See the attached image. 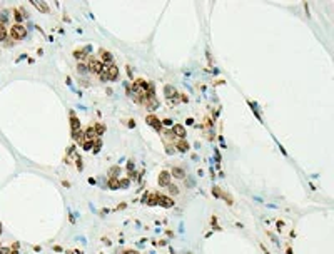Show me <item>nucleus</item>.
I'll return each mask as SVG.
<instances>
[{
    "instance_id": "f257e3e1",
    "label": "nucleus",
    "mask_w": 334,
    "mask_h": 254,
    "mask_svg": "<svg viewBox=\"0 0 334 254\" xmlns=\"http://www.w3.org/2000/svg\"><path fill=\"white\" fill-rule=\"evenodd\" d=\"M10 35H12V39H15V40L24 39L27 35V28L24 27L22 24H15V25L10 28Z\"/></svg>"
},
{
    "instance_id": "f03ea898",
    "label": "nucleus",
    "mask_w": 334,
    "mask_h": 254,
    "mask_svg": "<svg viewBox=\"0 0 334 254\" xmlns=\"http://www.w3.org/2000/svg\"><path fill=\"white\" fill-rule=\"evenodd\" d=\"M87 67H89V70H90L92 74H100L102 70L105 69V67H104V64H102L100 60H95L94 57L90 59V62H89V65H87Z\"/></svg>"
},
{
    "instance_id": "7ed1b4c3",
    "label": "nucleus",
    "mask_w": 334,
    "mask_h": 254,
    "mask_svg": "<svg viewBox=\"0 0 334 254\" xmlns=\"http://www.w3.org/2000/svg\"><path fill=\"white\" fill-rule=\"evenodd\" d=\"M145 122H147L149 126H152L157 132L162 131V122H161V120H159L155 116H147V117H145Z\"/></svg>"
},
{
    "instance_id": "20e7f679",
    "label": "nucleus",
    "mask_w": 334,
    "mask_h": 254,
    "mask_svg": "<svg viewBox=\"0 0 334 254\" xmlns=\"http://www.w3.org/2000/svg\"><path fill=\"white\" fill-rule=\"evenodd\" d=\"M169 184H170V172L169 171H162L159 174V186L161 187H167Z\"/></svg>"
},
{
    "instance_id": "39448f33",
    "label": "nucleus",
    "mask_w": 334,
    "mask_h": 254,
    "mask_svg": "<svg viewBox=\"0 0 334 254\" xmlns=\"http://www.w3.org/2000/svg\"><path fill=\"white\" fill-rule=\"evenodd\" d=\"M105 72H107L109 80H115V79L119 77V67H117L115 64H112V65L105 67Z\"/></svg>"
},
{
    "instance_id": "423d86ee",
    "label": "nucleus",
    "mask_w": 334,
    "mask_h": 254,
    "mask_svg": "<svg viewBox=\"0 0 334 254\" xmlns=\"http://www.w3.org/2000/svg\"><path fill=\"white\" fill-rule=\"evenodd\" d=\"M172 132H174L176 137H180V139L186 137V127L180 126V124H174V126H172Z\"/></svg>"
},
{
    "instance_id": "0eeeda50",
    "label": "nucleus",
    "mask_w": 334,
    "mask_h": 254,
    "mask_svg": "<svg viewBox=\"0 0 334 254\" xmlns=\"http://www.w3.org/2000/svg\"><path fill=\"white\" fill-rule=\"evenodd\" d=\"M157 204H161V206H164V207H172L174 201L169 197V196H159L157 194Z\"/></svg>"
},
{
    "instance_id": "6e6552de",
    "label": "nucleus",
    "mask_w": 334,
    "mask_h": 254,
    "mask_svg": "<svg viewBox=\"0 0 334 254\" xmlns=\"http://www.w3.org/2000/svg\"><path fill=\"white\" fill-rule=\"evenodd\" d=\"M102 64H104V67H109L114 64V55L111 52H105L102 50Z\"/></svg>"
},
{
    "instance_id": "1a4fd4ad",
    "label": "nucleus",
    "mask_w": 334,
    "mask_h": 254,
    "mask_svg": "<svg viewBox=\"0 0 334 254\" xmlns=\"http://www.w3.org/2000/svg\"><path fill=\"white\" fill-rule=\"evenodd\" d=\"M170 176H174L176 179H184V177H186V171H184L182 167H172Z\"/></svg>"
},
{
    "instance_id": "9d476101",
    "label": "nucleus",
    "mask_w": 334,
    "mask_h": 254,
    "mask_svg": "<svg viewBox=\"0 0 334 254\" xmlns=\"http://www.w3.org/2000/svg\"><path fill=\"white\" fill-rule=\"evenodd\" d=\"M95 135H97V134H95V129H94V126H90V127L87 129V131L84 132V139H85V141H94V139H95Z\"/></svg>"
},
{
    "instance_id": "9b49d317",
    "label": "nucleus",
    "mask_w": 334,
    "mask_h": 254,
    "mask_svg": "<svg viewBox=\"0 0 334 254\" xmlns=\"http://www.w3.org/2000/svg\"><path fill=\"white\" fill-rule=\"evenodd\" d=\"M107 187L112 189V191H115V189H120V181L117 177H111L107 182Z\"/></svg>"
},
{
    "instance_id": "f8f14e48",
    "label": "nucleus",
    "mask_w": 334,
    "mask_h": 254,
    "mask_svg": "<svg viewBox=\"0 0 334 254\" xmlns=\"http://www.w3.org/2000/svg\"><path fill=\"white\" fill-rule=\"evenodd\" d=\"M70 127H72V132L80 131V120L75 116H72V119H70Z\"/></svg>"
},
{
    "instance_id": "ddd939ff",
    "label": "nucleus",
    "mask_w": 334,
    "mask_h": 254,
    "mask_svg": "<svg viewBox=\"0 0 334 254\" xmlns=\"http://www.w3.org/2000/svg\"><path fill=\"white\" fill-rule=\"evenodd\" d=\"M164 94H165L167 101H169L172 95H177V94H176V89H174L172 85H165V87H164Z\"/></svg>"
},
{
    "instance_id": "4468645a",
    "label": "nucleus",
    "mask_w": 334,
    "mask_h": 254,
    "mask_svg": "<svg viewBox=\"0 0 334 254\" xmlns=\"http://www.w3.org/2000/svg\"><path fill=\"white\" fill-rule=\"evenodd\" d=\"M187 149H189V144H187L186 141H180V142H177V151H180V152H186Z\"/></svg>"
},
{
    "instance_id": "2eb2a0df",
    "label": "nucleus",
    "mask_w": 334,
    "mask_h": 254,
    "mask_svg": "<svg viewBox=\"0 0 334 254\" xmlns=\"http://www.w3.org/2000/svg\"><path fill=\"white\" fill-rule=\"evenodd\" d=\"M167 191H169L170 196H177V194H179V189H177V186H174V184L167 186Z\"/></svg>"
},
{
    "instance_id": "dca6fc26",
    "label": "nucleus",
    "mask_w": 334,
    "mask_h": 254,
    "mask_svg": "<svg viewBox=\"0 0 334 254\" xmlns=\"http://www.w3.org/2000/svg\"><path fill=\"white\" fill-rule=\"evenodd\" d=\"M72 137L75 139L77 142H82V139H84V132H82V129H80V131H77V132H72Z\"/></svg>"
},
{
    "instance_id": "f3484780",
    "label": "nucleus",
    "mask_w": 334,
    "mask_h": 254,
    "mask_svg": "<svg viewBox=\"0 0 334 254\" xmlns=\"http://www.w3.org/2000/svg\"><path fill=\"white\" fill-rule=\"evenodd\" d=\"M7 39V28L3 24H0V40H5Z\"/></svg>"
},
{
    "instance_id": "a211bd4d",
    "label": "nucleus",
    "mask_w": 334,
    "mask_h": 254,
    "mask_svg": "<svg viewBox=\"0 0 334 254\" xmlns=\"http://www.w3.org/2000/svg\"><path fill=\"white\" fill-rule=\"evenodd\" d=\"M94 129H95V134L97 135H102L105 132V127L102 126V124H97V126H94Z\"/></svg>"
},
{
    "instance_id": "6ab92c4d",
    "label": "nucleus",
    "mask_w": 334,
    "mask_h": 254,
    "mask_svg": "<svg viewBox=\"0 0 334 254\" xmlns=\"http://www.w3.org/2000/svg\"><path fill=\"white\" fill-rule=\"evenodd\" d=\"M77 70H79V74H84V72H87V65H85L84 62H79V65H77Z\"/></svg>"
},
{
    "instance_id": "aec40b11",
    "label": "nucleus",
    "mask_w": 334,
    "mask_h": 254,
    "mask_svg": "<svg viewBox=\"0 0 334 254\" xmlns=\"http://www.w3.org/2000/svg\"><path fill=\"white\" fill-rule=\"evenodd\" d=\"M94 147V141H85L84 142V151H92Z\"/></svg>"
},
{
    "instance_id": "412c9836",
    "label": "nucleus",
    "mask_w": 334,
    "mask_h": 254,
    "mask_svg": "<svg viewBox=\"0 0 334 254\" xmlns=\"http://www.w3.org/2000/svg\"><path fill=\"white\" fill-rule=\"evenodd\" d=\"M120 172V167L119 166H114V167H111V176L112 177H117V174Z\"/></svg>"
},
{
    "instance_id": "4be33fe9",
    "label": "nucleus",
    "mask_w": 334,
    "mask_h": 254,
    "mask_svg": "<svg viewBox=\"0 0 334 254\" xmlns=\"http://www.w3.org/2000/svg\"><path fill=\"white\" fill-rule=\"evenodd\" d=\"M120 181V187H127V186H129V179H119Z\"/></svg>"
},
{
    "instance_id": "5701e85b",
    "label": "nucleus",
    "mask_w": 334,
    "mask_h": 254,
    "mask_svg": "<svg viewBox=\"0 0 334 254\" xmlns=\"http://www.w3.org/2000/svg\"><path fill=\"white\" fill-rule=\"evenodd\" d=\"M35 7H37V9L45 10V12H49V9H47V5H45V3H35Z\"/></svg>"
},
{
    "instance_id": "b1692460",
    "label": "nucleus",
    "mask_w": 334,
    "mask_h": 254,
    "mask_svg": "<svg viewBox=\"0 0 334 254\" xmlns=\"http://www.w3.org/2000/svg\"><path fill=\"white\" fill-rule=\"evenodd\" d=\"M74 55H75V59H82V57H84V50H75V52H74Z\"/></svg>"
},
{
    "instance_id": "393cba45",
    "label": "nucleus",
    "mask_w": 334,
    "mask_h": 254,
    "mask_svg": "<svg viewBox=\"0 0 334 254\" xmlns=\"http://www.w3.org/2000/svg\"><path fill=\"white\" fill-rule=\"evenodd\" d=\"M100 77H102V80H104V82H107V80H109V77H107V72H105V69L100 72Z\"/></svg>"
},
{
    "instance_id": "a878e982",
    "label": "nucleus",
    "mask_w": 334,
    "mask_h": 254,
    "mask_svg": "<svg viewBox=\"0 0 334 254\" xmlns=\"http://www.w3.org/2000/svg\"><path fill=\"white\" fill-rule=\"evenodd\" d=\"M221 192H222V191H221L219 187H214V189H212V194H214V196H217V197L221 196Z\"/></svg>"
},
{
    "instance_id": "bb28decb",
    "label": "nucleus",
    "mask_w": 334,
    "mask_h": 254,
    "mask_svg": "<svg viewBox=\"0 0 334 254\" xmlns=\"http://www.w3.org/2000/svg\"><path fill=\"white\" fill-rule=\"evenodd\" d=\"M15 19H17V22H22V19H24V15H20V12H15Z\"/></svg>"
},
{
    "instance_id": "cd10ccee",
    "label": "nucleus",
    "mask_w": 334,
    "mask_h": 254,
    "mask_svg": "<svg viewBox=\"0 0 334 254\" xmlns=\"http://www.w3.org/2000/svg\"><path fill=\"white\" fill-rule=\"evenodd\" d=\"M162 126H172V119H164V122H162Z\"/></svg>"
},
{
    "instance_id": "c85d7f7f",
    "label": "nucleus",
    "mask_w": 334,
    "mask_h": 254,
    "mask_svg": "<svg viewBox=\"0 0 334 254\" xmlns=\"http://www.w3.org/2000/svg\"><path fill=\"white\" fill-rule=\"evenodd\" d=\"M75 160H77V167H79V169H82V159H80V157L77 156V159H75Z\"/></svg>"
},
{
    "instance_id": "c756f323",
    "label": "nucleus",
    "mask_w": 334,
    "mask_h": 254,
    "mask_svg": "<svg viewBox=\"0 0 334 254\" xmlns=\"http://www.w3.org/2000/svg\"><path fill=\"white\" fill-rule=\"evenodd\" d=\"M127 169H129V172L134 169V162H132V160H129V162H127Z\"/></svg>"
},
{
    "instance_id": "7c9ffc66",
    "label": "nucleus",
    "mask_w": 334,
    "mask_h": 254,
    "mask_svg": "<svg viewBox=\"0 0 334 254\" xmlns=\"http://www.w3.org/2000/svg\"><path fill=\"white\" fill-rule=\"evenodd\" d=\"M125 254H139L137 251H125Z\"/></svg>"
},
{
    "instance_id": "2f4dec72",
    "label": "nucleus",
    "mask_w": 334,
    "mask_h": 254,
    "mask_svg": "<svg viewBox=\"0 0 334 254\" xmlns=\"http://www.w3.org/2000/svg\"><path fill=\"white\" fill-rule=\"evenodd\" d=\"M7 252H9V251H7V249H3V248L0 249V254H7Z\"/></svg>"
},
{
    "instance_id": "473e14b6",
    "label": "nucleus",
    "mask_w": 334,
    "mask_h": 254,
    "mask_svg": "<svg viewBox=\"0 0 334 254\" xmlns=\"http://www.w3.org/2000/svg\"><path fill=\"white\" fill-rule=\"evenodd\" d=\"M9 254H19V251H10Z\"/></svg>"
}]
</instances>
